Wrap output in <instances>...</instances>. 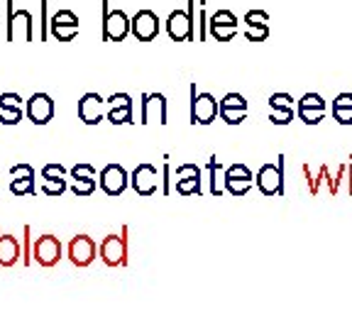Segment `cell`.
Segmentation results:
<instances>
[{"label":"cell","instance_id":"cell-1","mask_svg":"<svg viewBox=\"0 0 352 330\" xmlns=\"http://www.w3.org/2000/svg\"><path fill=\"white\" fill-rule=\"evenodd\" d=\"M130 228L122 226L120 232H110V235L103 237V242L98 245V254L103 259L105 267H127L130 262Z\"/></svg>","mask_w":352,"mask_h":330},{"label":"cell","instance_id":"cell-2","mask_svg":"<svg viewBox=\"0 0 352 330\" xmlns=\"http://www.w3.org/2000/svg\"><path fill=\"white\" fill-rule=\"evenodd\" d=\"M6 39L8 42H34V17L30 10H17L15 3H6Z\"/></svg>","mask_w":352,"mask_h":330},{"label":"cell","instance_id":"cell-3","mask_svg":"<svg viewBox=\"0 0 352 330\" xmlns=\"http://www.w3.org/2000/svg\"><path fill=\"white\" fill-rule=\"evenodd\" d=\"M164 25L174 42H196V0H188L186 10H171Z\"/></svg>","mask_w":352,"mask_h":330},{"label":"cell","instance_id":"cell-4","mask_svg":"<svg viewBox=\"0 0 352 330\" xmlns=\"http://www.w3.org/2000/svg\"><path fill=\"white\" fill-rule=\"evenodd\" d=\"M103 10V39L105 42H122L127 34H132V17H127L122 10H113L108 0L100 3Z\"/></svg>","mask_w":352,"mask_h":330},{"label":"cell","instance_id":"cell-5","mask_svg":"<svg viewBox=\"0 0 352 330\" xmlns=\"http://www.w3.org/2000/svg\"><path fill=\"white\" fill-rule=\"evenodd\" d=\"M254 184L264 196H284V157H279L276 164H264L254 176Z\"/></svg>","mask_w":352,"mask_h":330},{"label":"cell","instance_id":"cell-6","mask_svg":"<svg viewBox=\"0 0 352 330\" xmlns=\"http://www.w3.org/2000/svg\"><path fill=\"white\" fill-rule=\"evenodd\" d=\"M220 116V100L210 94H196V83H191V125H210Z\"/></svg>","mask_w":352,"mask_h":330},{"label":"cell","instance_id":"cell-7","mask_svg":"<svg viewBox=\"0 0 352 330\" xmlns=\"http://www.w3.org/2000/svg\"><path fill=\"white\" fill-rule=\"evenodd\" d=\"M66 257H69V262L74 264V267H78V270H86V267H91V264L96 262V257H100L98 254V245H96L94 237L88 235H76L72 237V242H69V248H66Z\"/></svg>","mask_w":352,"mask_h":330},{"label":"cell","instance_id":"cell-8","mask_svg":"<svg viewBox=\"0 0 352 330\" xmlns=\"http://www.w3.org/2000/svg\"><path fill=\"white\" fill-rule=\"evenodd\" d=\"M130 186L142 198L154 196L157 191H162V176H160V171H157V166L147 164V162L138 164L135 171L130 174Z\"/></svg>","mask_w":352,"mask_h":330},{"label":"cell","instance_id":"cell-9","mask_svg":"<svg viewBox=\"0 0 352 330\" xmlns=\"http://www.w3.org/2000/svg\"><path fill=\"white\" fill-rule=\"evenodd\" d=\"M61 252H64L61 240L56 235H50V232H47V235H39L32 245V259L39 267H47V270L54 267V264H59Z\"/></svg>","mask_w":352,"mask_h":330},{"label":"cell","instance_id":"cell-10","mask_svg":"<svg viewBox=\"0 0 352 330\" xmlns=\"http://www.w3.org/2000/svg\"><path fill=\"white\" fill-rule=\"evenodd\" d=\"M98 184L108 196H120L130 186V174L120 164H105L98 174Z\"/></svg>","mask_w":352,"mask_h":330},{"label":"cell","instance_id":"cell-11","mask_svg":"<svg viewBox=\"0 0 352 330\" xmlns=\"http://www.w3.org/2000/svg\"><path fill=\"white\" fill-rule=\"evenodd\" d=\"M204 174L196 164H179L176 166V193L179 196H201L204 193Z\"/></svg>","mask_w":352,"mask_h":330},{"label":"cell","instance_id":"cell-12","mask_svg":"<svg viewBox=\"0 0 352 330\" xmlns=\"http://www.w3.org/2000/svg\"><path fill=\"white\" fill-rule=\"evenodd\" d=\"M108 113V100L98 94H83L78 100V120L83 125H98Z\"/></svg>","mask_w":352,"mask_h":330},{"label":"cell","instance_id":"cell-13","mask_svg":"<svg viewBox=\"0 0 352 330\" xmlns=\"http://www.w3.org/2000/svg\"><path fill=\"white\" fill-rule=\"evenodd\" d=\"M50 34L59 42H72L78 34V15L74 10H56L50 17Z\"/></svg>","mask_w":352,"mask_h":330},{"label":"cell","instance_id":"cell-14","mask_svg":"<svg viewBox=\"0 0 352 330\" xmlns=\"http://www.w3.org/2000/svg\"><path fill=\"white\" fill-rule=\"evenodd\" d=\"M160 30L162 22L154 10L144 8V10H138L135 17H132V37L138 39V42H152V39H157Z\"/></svg>","mask_w":352,"mask_h":330},{"label":"cell","instance_id":"cell-15","mask_svg":"<svg viewBox=\"0 0 352 330\" xmlns=\"http://www.w3.org/2000/svg\"><path fill=\"white\" fill-rule=\"evenodd\" d=\"M237 17L232 10H215L208 17V32L210 37H215L218 42H230L237 34Z\"/></svg>","mask_w":352,"mask_h":330},{"label":"cell","instance_id":"cell-16","mask_svg":"<svg viewBox=\"0 0 352 330\" xmlns=\"http://www.w3.org/2000/svg\"><path fill=\"white\" fill-rule=\"evenodd\" d=\"M254 186V174L245 164H232L226 169V191L240 198Z\"/></svg>","mask_w":352,"mask_h":330},{"label":"cell","instance_id":"cell-17","mask_svg":"<svg viewBox=\"0 0 352 330\" xmlns=\"http://www.w3.org/2000/svg\"><path fill=\"white\" fill-rule=\"evenodd\" d=\"M142 125H166V98L162 94H142V110H140Z\"/></svg>","mask_w":352,"mask_h":330},{"label":"cell","instance_id":"cell-18","mask_svg":"<svg viewBox=\"0 0 352 330\" xmlns=\"http://www.w3.org/2000/svg\"><path fill=\"white\" fill-rule=\"evenodd\" d=\"M25 113H28V120L34 122V125H47L54 118V100H52L50 94H32Z\"/></svg>","mask_w":352,"mask_h":330},{"label":"cell","instance_id":"cell-19","mask_svg":"<svg viewBox=\"0 0 352 330\" xmlns=\"http://www.w3.org/2000/svg\"><path fill=\"white\" fill-rule=\"evenodd\" d=\"M220 118L228 125H240L248 118V100L242 94H226L220 100Z\"/></svg>","mask_w":352,"mask_h":330},{"label":"cell","instance_id":"cell-20","mask_svg":"<svg viewBox=\"0 0 352 330\" xmlns=\"http://www.w3.org/2000/svg\"><path fill=\"white\" fill-rule=\"evenodd\" d=\"M296 116L301 118L306 125H318L325 118V100L318 94H306L296 103Z\"/></svg>","mask_w":352,"mask_h":330},{"label":"cell","instance_id":"cell-21","mask_svg":"<svg viewBox=\"0 0 352 330\" xmlns=\"http://www.w3.org/2000/svg\"><path fill=\"white\" fill-rule=\"evenodd\" d=\"M108 100V113H105V118H108L113 125H127V122H132V98L130 94H113Z\"/></svg>","mask_w":352,"mask_h":330},{"label":"cell","instance_id":"cell-22","mask_svg":"<svg viewBox=\"0 0 352 330\" xmlns=\"http://www.w3.org/2000/svg\"><path fill=\"white\" fill-rule=\"evenodd\" d=\"M10 193L12 196L34 193V169L30 164H15L10 169Z\"/></svg>","mask_w":352,"mask_h":330},{"label":"cell","instance_id":"cell-23","mask_svg":"<svg viewBox=\"0 0 352 330\" xmlns=\"http://www.w3.org/2000/svg\"><path fill=\"white\" fill-rule=\"evenodd\" d=\"M303 176H306V186L311 196H318V193H323V191L328 193V196H336V179L330 176V169L325 164L318 169L316 179H314V174H311V166L303 164Z\"/></svg>","mask_w":352,"mask_h":330},{"label":"cell","instance_id":"cell-24","mask_svg":"<svg viewBox=\"0 0 352 330\" xmlns=\"http://www.w3.org/2000/svg\"><path fill=\"white\" fill-rule=\"evenodd\" d=\"M22 257V245L15 235H3L0 232V267H12Z\"/></svg>","mask_w":352,"mask_h":330},{"label":"cell","instance_id":"cell-25","mask_svg":"<svg viewBox=\"0 0 352 330\" xmlns=\"http://www.w3.org/2000/svg\"><path fill=\"white\" fill-rule=\"evenodd\" d=\"M208 191L213 196H223L226 193V166L215 160V154L208 160Z\"/></svg>","mask_w":352,"mask_h":330},{"label":"cell","instance_id":"cell-26","mask_svg":"<svg viewBox=\"0 0 352 330\" xmlns=\"http://www.w3.org/2000/svg\"><path fill=\"white\" fill-rule=\"evenodd\" d=\"M333 118L340 125H352V94H340L333 100Z\"/></svg>","mask_w":352,"mask_h":330},{"label":"cell","instance_id":"cell-27","mask_svg":"<svg viewBox=\"0 0 352 330\" xmlns=\"http://www.w3.org/2000/svg\"><path fill=\"white\" fill-rule=\"evenodd\" d=\"M39 188H42L44 196H61V193L69 188V184H66V176H59V179H42Z\"/></svg>","mask_w":352,"mask_h":330},{"label":"cell","instance_id":"cell-28","mask_svg":"<svg viewBox=\"0 0 352 330\" xmlns=\"http://www.w3.org/2000/svg\"><path fill=\"white\" fill-rule=\"evenodd\" d=\"M20 245H22V264H25V267H30V264L34 262V259H32V245H34V240H32V228H30V226L22 228Z\"/></svg>","mask_w":352,"mask_h":330},{"label":"cell","instance_id":"cell-29","mask_svg":"<svg viewBox=\"0 0 352 330\" xmlns=\"http://www.w3.org/2000/svg\"><path fill=\"white\" fill-rule=\"evenodd\" d=\"M208 10L206 3H198V22H196V42H206L208 39Z\"/></svg>","mask_w":352,"mask_h":330},{"label":"cell","instance_id":"cell-30","mask_svg":"<svg viewBox=\"0 0 352 330\" xmlns=\"http://www.w3.org/2000/svg\"><path fill=\"white\" fill-rule=\"evenodd\" d=\"M96 186H98L96 179H72V186L69 188H72L74 196L83 198V196H91L96 191Z\"/></svg>","mask_w":352,"mask_h":330},{"label":"cell","instance_id":"cell-31","mask_svg":"<svg viewBox=\"0 0 352 330\" xmlns=\"http://www.w3.org/2000/svg\"><path fill=\"white\" fill-rule=\"evenodd\" d=\"M25 116H28L25 108H0V125H8V127L20 125V120Z\"/></svg>","mask_w":352,"mask_h":330},{"label":"cell","instance_id":"cell-32","mask_svg":"<svg viewBox=\"0 0 352 330\" xmlns=\"http://www.w3.org/2000/svg\"><path fill=\"white\" fill-rule=\"evenodd\" d=\"M50 37V3L39 0V42H47Z\"/></svg>","mask_w":352,"mask_h":330},{"label":"cell","instance_id":"cell-33","mask_svg":"<svg viewBox=\"0 0 352 330\" xmlns=\"http://www.w3.org/2000/svg\"><path fill=\"white\" fill-rule=\"evenodd\" d=\"M270 120L274 122V125H289V122L294 120V108H272Z\"/></svg>","mask_w":352,"mask_h":330},{"label":"cell","instance_id":"cell-34","mask_svg":"<svg viewBox=\"0 0 352 330\" xmlns=\"http://www.w3.org/2000/svg\"><path fill=\"white\" fill-rule=\"evenodd\" d=\"M245 37L250 42H264V39L270 37V25H254V28L245 30Z\"/></svg>","mask_w":352,"mask_h":330},{"label":"cell","instance_id":"cell-35","mask_svg":"<svg viewBox=\"0 0 352 330\" xmlns=\"http://www.w3.org/2000/svg\"><path fill=\"white\" fill-rule=\"evenodd\" d=\"M245 25L254 28V25H270V12L267 10H250L245 15Z\"/></svg>","mask_w":352,"mask_h":330},{"label":"cell","instance_id":"cell-36","mask_svg":"<svg viewBox=\"0 0 352 330\" xmlns=\"http://www.w3.org/2000/svg\"><path fill=\"white\" fill-rule=\"evenodd\" d=\"M59 176H66V166L64 164H44L42 166V179H59Z\"/></svg>","mask_w":352,"mask_h":330},{"label":"cell","instance_id":"cell-37","mask_svg":"<svg viewBox=\"0 0 352 330\" xmlns=\"http://www.w3.org/2000/svg\"><path fill=\"white\" fill-rule=\"evenodd\" d=\"M72 179H96V166H91V164H76L72 169Z\"/></svg>","mask_w":352,"mask_h":330},{"label":"cell","instance_id":"cell-38","mask_svg":"<svg viewBox=\"0 0 352 330\" xmlns=\"http://www.w3.org/2000/svg\"><path fill=\"white\" fill-rule=\"evenodd\" d=\"M270 108H294V98L289 94H274L270 98Z\"/></svg>","mask_w":352,"mask_h":330},{"label":"cell","instance_id":"cell-39","mask_svg":"<svg viewBox=\"0 0 352 330\" xmlns=\"http://www.w3.org/2000/svg\"><path fill=\"white\" fill-rule=\"evenodd\" d=\"M0 108H22V98L17 94H0Z\"/></svg>","mask_w":352,"mask_h":330},{"label":"cell","instance_id":"cell-40","mask_svg":"<svg viewBox=\"0 0 352 330\" xmlns=\"http://www.w3.org/2000/svg\"><path fill=\"white\" fill-rule=\"evenodd\" d=\"M171 191H174V188H171V166L164 164L162 166V193L169 196Z\"/></svg>","mask_w":352,"mask_h":330},{"label":"cell","instance_id":"cell-41","mask_svg":"<svg viewBox=\"0 0 352 330\" xmlns=\"http://www.w3.org/2000/svg\"><path fill=\"white\" fill-rule=\"evenodd\" d=\"M0 30H3V25H0Z\"/></svg>","mask_w":352,"mask_h":330}]
</instances>
